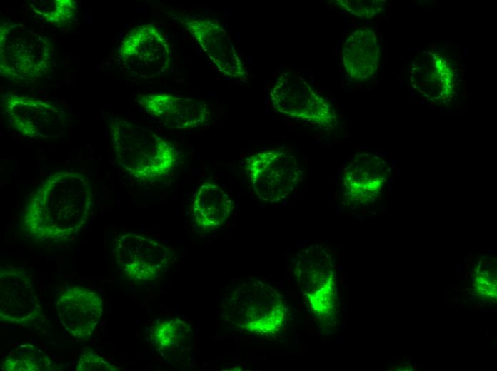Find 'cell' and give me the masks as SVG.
Wrapping results in <instances>:
<instances>
[{
  "instance_id": "15",
  "label": "cell",
  "mask_w": 497,
  "mask_h": 371,
  "mask_svg": "<svg viewBox=\"0 0 497 371\" xmlns=\"http://www.w3.org/2000/svg\"><path fill=\"white\" fill-rule=\"evenodd\" d=\"M41 308L31 279L19 269L1 272V320L26 323L35 319Z\"/></svg>"
},
{
  "instance_id": "19",
  "label": "cell",
  "mask_w": 497,
  "mask_h": 371,
  "mask_svg": "<svg viewBox=\"0 0 497 371\" xmlns=\"http://www.w3.org/2000/svg\"><path fill=\"white\" fill-rule=\"evenodd\" d=\"M51 362L37 348L25 345L14 350L2 361L1 369L4 370H50Z\"/></svg>"
},
{
  "instance_id": "17",
  "label": "cell",
  "mask_w": 497,
  "mask_h": 371,
  "mask_svg": "<svg viewBox=\"0 0 497 371\" xmlns=\"http://www.w3.org/2000/svg\"><path fill=\"white\" fill-rule=\"evenodd\" d=\"M234 207V202L219 184L205 181L194 193L192 214L200 228L215 230L224 224Z\"/></svg>"
},
{
  "instance_id": "22",
  "label": "cell",
  "mask_w": 497,
  "mask_h": 371,
  "mask_svg": "<svg viewBox=\"0 0 497 371\" xmlns=\"http://www.w3.org/2000/svg\"><path fill=\"white\" fill-rule=\"evenodd\" d=\"M78 371H112L116 368L90 349L85 350L80 356Z\"/></svg>"
},
{
  "instance_id": "8",
  "label": "cell",
  "mask_w": 497,
  "mask_h": 371,
  "mask_svg": "<svg viewBox=\"0 0 497 371\" xmlns=\"http://www.w3.org/2000/svg\"><path fill=\"white\" fill-rule=\"evenodd\" d=\"M3 103L10 125L24 137L58 138L69 126L66 113L54 103L12 93L4 95Z\"/></svg>"
},
{
  "instance_id": "5",
  "label": "cell",
  "mask_w": 497,
  "mask_h": 371,
  "mask_svg": "<svg viewBox=\"0 0 497 371\" xmlns=\"http://www.w3.org/2000/svg\"><path fill=\"white\" fill-rule=\"evenodd\" d=\"M246 167L254 193L261 200L269 203L290 196L303 175L295 157L281 149H269L252 155Z\"/></svg>"
},
{
  "instance_id": "6",
  "label": "cell",
  "mask_w": 497,
  "mask_h": 371,
  "mask_svg": "<svg viewBox=\"0 0 497 371\" xmlns=\"http://www.w3.org/2000/svg\"><path fill=\"white\" fill-rule=\"evenodd\" d=\"M269 95L274 109L291 118L326 126L336 118L331 104L296 73H283Z\"/></svg>"
},
{
  "instance_id": "13",
  "label": "cell",
  "mask_w": 497,
  "mask_h": 371,
  "mask_svg": "<svg viewBox=\"0 0 497 371\" xmlns=\"http://www.w3.org/2000/svg\"><path fill=\"white\" fill-rule=\"evenodd\" d=\"M139 103L151 116L173 129L201 126L206 123L210 113L204 101L166 93L140 96Z\"/></svg>"
},
{
  "instance_id": "14",
  "label": "cell",
  "mask_w": 497,
  "mask_h": 371,
  "mask_svg": "<svg viewBox=\"0 0 497 371\" xmlns=\"http://www.w3.org/2000/svg\"><path fill=\"white\" fill-rule=\"evenodd\" d=\"M386 162L379 156L356 155L343 171L342 189L346 198L357 204H366L377 198L389 178Z\"/></svg>"
},
{
  "instance_id": "4",
  "label": "cell",
  "mask_w": 497,
  "mask_h": 371,
  "mask_svg": "<svg viewBox=\"0 0 497 371\" xmlns=\"http://www.w3.org/2000/svg\"><path fill=\"white\" fill-rule=\"evenodd\" d=\"M51 65L48 39L23 24L7 21L0 27V71L10 80L43 76Z\"/></svg>"
},
{
  "instance_id": "2",
  "label": "cell",
  "mask_w": 497,
  "mask_h": 371,
  "mask_svg": "<svg viewBox=\"0 0 497 371\" xmlns=\"http://www.w3.org/2000/svg\"><path fill=\"white\" fill-rule=\"evenodd\" d=\"M109 129L116 160L134 178L156 180L175 166L176 150L154 131L121 119L110 123Z\"/></svg>"
},
{
  "instance_id": "11",
  "label": "cell",
  "mask_w": 497,
  "mask_h": 371,
  "mask_svg": "<svg viewBox=\"0 0 497 371\" xmlns=\"http://www.w3.org/2000/svg\"><path fill=\"white\" fill-rule=\"evenodd\" d=\"M224 76L244 80L247 72L226 31L219 24L191 15L176 16Z\"/></svg>"
},
{
  "instance_id": "20",
  "label": "cell",
  "mask_w": 497,
  "mask_h": 371,
  "mask_svg": "<svg viewBox=\"0 0 497 371\" xmlns=\"http://www.w3.org/2000/svg\"><path fill=\"white\" fill-rule=\"evenodd\" d=\"M76 9L73 0H55L39 3L33 9L49 23L62 25L73 18Z\"/></svg>"
},
{
  "instance_id": "7",
  "label": "cell",
  "mask_w": 497,
  "mask_h": 371,
  "mask_svg": "<svg viewBox=\"0 0 497 371\" xmlns=\"http://www.w3.org/2000/svg\"><path fill=\"white\" fill-rule=\"evenodd\" d=\"M295 275L308 305L321 320L332 317L336 310L333 271L328 251L311 246L295 258Z\"/></svg>"
},
{
  "instance_id": "18",
  "label": "cell",
  "mask_w": 497,
  "mask_h": 371,
  "mask_svg": "<svg viewBox=\"0 0 497 371\" xmlns=\"http://www.w3.org/2000/svg\"><path fill=\"white\" fill-rule=\"evenodd\" d=\"M152 344L178 362L193 347L194 332L186 322L178 318H165L154 322L149 333Z\"/></svg>"
},
{
  "instance_id": "9",
  "label": "cell",
  "mask_w": 497,
  "mask_h": 371,
  "mask_svg": "<svg viewBox=\"0 0 497 371\" xmlns=\"http://www.w3.org/2000/svg\"><path fill=\"white\" fill-rule=\"evenodd\" d=\"M114 259L124 273L137 281L154 280L169 266L173 252L157 240L136 233L119 236L114 243Z\"/></svg>"
},
{
  "instance_id": "12",
  "label": "cell",
  "mask_w": 497,
  "mask_h": 371,
  "mask_svg": "<svg viewBox=\"0 0 497 371\" xmlns=\"http://www.w3.org/2000/svg\"><path fill=\"white\" fill-rule=\"evenodd\" d=\"M56 310L66 331L77 339L86 340L101 317V299L89 289L70 287L58 297Z\"/></svg>"
},
{
  "instance_id": "16",
  "label": "cell",
  "mask_w": 497,
  "mask_h": 371,
  "mask_svg": "<svg viewBox=\"0 0 497 371\" xmlns=\"http://www.w3.org/2000/svg\"><path fill=\"white\" fill-rule=\"evenodd\" d=\"M342 60L353 78L363 81L373 76L379 62L378 44L373 31L361 28L352 32L344 44Z\"/></svg>"
},
{
  "instance_id": "10",
  "label": "cell",
  "mask_w": 497,
  "mask_h": 371,
  "mask_svg": "<svg viewBox=\"0 0 497 371\" xmlns=\"http://www.w3.org/2000/svg\"><path fill=\"white\" fill-rule=\"evenodd\" d=\"M119 54L130 70L141 76H159L171 65L169 45L161 31L151 24L132 29L123 39Z\"/></svg>"
},
{
  "instance_id": "1",
  "label": "cell",
  "mask_w": 497,
  "mask_h": 371,
  "mask_svg": "<svg viewBox=\"0 0 497 371\" xmlns=\"http://www.w3.org/2000/svg\"><path fill=\"white\" fill-rule=\"evenodd\" d=\"M92 206L87 178L78 171H58L42 181L29 198L23 225L38 240L66 241L86 224Z\"/></svg>"
},
{
  "instance_id": "3",
  "label": "cell",
  "mask_w": 497,
  "mask_h": 371,
  "mask_svg": "<svg viewBox=\"0 0 497 371\" xmlns=\"http://www.w3.org/2000/svg\"><path fill=\"white\" fill-rule=\"evenodd\" d=\"M224 317L246 332L268 335L283 324L286 308L273 288L256 279H247L234 286L221 303Z\"/></svg>"
},
{
  "instance_id": "21",
  "label": "cell",
  "mask_w": 497,
  "mask_h": 371,
  "mask_svg": "<svg viewBox=\"0 0 497 371\" xmlns=\"http://www.w3.org/2000/svg\"><path fill=\"white\" fill-rule=\"evenodd\" d=\"M337 3L351 14L362 18L375 16L383 6V1L379 0H339Z\"/></svg>"
}]
</instances>
